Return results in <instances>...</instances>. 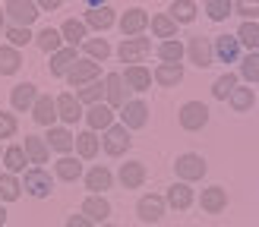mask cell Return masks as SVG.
Here are the masks:
<instances>
[{"label":"cell","mask_w":259,"mask_h":227,"mask_svg":"<svg viewBox=\"0 0 259 227\" xmlns=\"http://www.w3.org/2000/svg\"><path fill=\"white\" fill-rule=\"evenodd\" d=\"M174 167H177L180 183H193V180H202V177H205L209 164H205L202 155H180V158L174 161Z\"/></svg>","instance_id":"obj_1"},{"label":"cell","mask_w":259,"mask_h":227,"mask_svg":"<svg viewBox=\"0 0 259 227\" xmlns=\"http://www.w3.org/2000/svg\"><path fill=\"white\" fill-rule=\"evenodd\" d=\"M205 123H209V107H205L202 101H187V104L180 107V126H184V130L196 133Z\"/></svg>","instance_id":"obj_2"},{"label":"cell","mask_w":259,"mask_h":227,"mask_svg":"<svg viewBox=\"0 0 259 227\" xmlns=\"http://www.w3.org/2000/svg\"><path fill=\"white\" fill-rule=\"evenodd\" d=\"M117 54H120L123 63H130V67H139V60H146L152 54V41L149 38H123Z\"/></svg>","instance_id":"obj_3"},{"label":"cell","mask_w":259,"mask_h":227,"mask_svg":"<svg viewBox=\"0 0 259 227\" xmlns=\"http://www.w3.org/2000/svg\"><path fill=\"white\" fill-rule=\"evenodd\" d=\"M101 145H105V151L111 158H120L123 151L133 145V139H130V130L120 123V126H111V130H105V139H101Z\"/></svg>","instance_id":"obj_4"},{"label":"cell","mask_w":259,"mask_h":227,"mask_svg":"<svg viewBox=\"0 0 259 227\" xmlns=\"http://www.w3.org/2000/svg\"><path fill=\"white\" fill-rule=\"evenodd\" d=\"M4 13L16 22V29H29L38 16V7L29 4V0H10V4H4Z\"/></svg>","instance_id":"obj_5"},{"label":"cell","mask_w":259,"mask_h":227,"mask_svg":"<svg viewBox=\"0 0 259 227\" xmlns=\"http://www.w3.org/2000/svg\"><path fill=\"white\" fill-rule=\"evenodd\" d=\"M51 189H54V180H51L48 171H41V167L25 171V193H29V196L45 199V196H51Z\"/></svg>","instance_id":"obj_6"},{"label":"cell","mask_w":259,"mask_h":227,"mask_svg":"<svg viewBox=\"0 0 259 227\" xmlns=\"http://www.w3.org/2000/svg\"><path fill=\"white\" fill-rule=\"evenodd\" d=\"M101 76V67L95 60H76V67L67 73V82L73 85V88H82V85H89V82H95Z\"/></svg>","instance_id":"obj_7"},{"label":"cell","mask_w":259,"mask_h":227,"mask_svg":"<svg viewBox=\"0 0 259 227\" xmlns=\"http://www.w3.org/2000/svg\"><path fill=\"white\" fill-rule=\"evenodd\" d=\"M120 120H123L126 130H142L149 123V104L146 101H126L120 107Z\"/></svg>","instance_id":"obj_8"},{"label":"cell","mask_w":259,"mask_h":227,"mask_svg":"<svg viewBox=\"0 0 259 227\" xmlns=\"http://www.w3.org/2000/svg\"><path fill=\"white\" fill-rule=\"evenodd\" d=\"M187 54H190V63H196L199 70H209V67H212V57H215L209 38H202V35H193V38H190Z\"/></svg>","instance_id":"obj_9"},{"label":"cell","mask_w":259,"mask_h":227,"mask_svg":"<svg viewBox=\"0 0 259 227\" xmlns=\"http://www.w3.org/2000/svg\"><path fill=\"white\" fill-rule=\"evenodd\" d=\"M105 98H108V107H123L126 104V82H123V76L120 73H108V79H105Z\"/></svg>","instance_id":"obj_10"},{"label":"cell","mask_w":259,"mask_h":227,"mask_svg":"<svg viewBox=\"0 0 259 227\" xmlns=\"http://www.w3.org/2000/svg\"><path fill=\"white\" fill-rule=\"evenodd\" d=\"M45 145L54 148V151H60V155H70L73 145H76V136L67 130V126H51L48 136H45Z\"/></svg>","instance_id":"obj_11"},{"label":"cell","mask_w":259,"mask_h":227,"mask_svg":"<svg viewBox=\"0 0 259 227\" xmlns=\"http://www.w3.org/2000/svg\"><path fill=\"white\" fill-rule=\"evenodd\" d=\"M35 101H38V88H35L32 82L13 85V92H10V104H13V110H32Z\"/></svg>","instance_id":"obj_12"},{"label":"cell","mask_w":259,"mask_h":227,"mask_svg":"<svg viewBox=\"0 0 259 227\" xmlns=\"http://www.w3.org/2000/svg\"><path fill=\"white\" fill-rule=\"evenodd\" d=\"M82 117H85V123H89V130H92V133L111 130V126H114V110H111L108 104H92V107L82 114Z\"/></svg>","instance_id":"obj_13"},{"label":"cell","mask_w":259,"mask_h":227,"mask_svg":"<svg viewBox=\"0 0 259 227\" xmlns=\"http://www.w3.org/2000/svg\"><path fill=\"white\" fill-rule=\"evenodd\" d=\"M199 205H202V211H209V214L225 211V208H228V189H225V186H209V189H202Z\"/></svg>","instance_id":"obj_14"},{"label":"cell","mask_w":259,"mask_h":227,"mask_svg":"<svg viewBox=\"0 0 259 227\" xmlns=\"http://www.w3.org/2000/svg\"><path fill=\"white\" fill-rule=\"evenodd\" d=\"M54 104H57V117H60L63 123H76V120L82 117V104H79V101H76V95H70V92L57 95Z\"/></svg>","instance_id":"obj_15"},{"label":"cell","mask_w":259,"mask_h":227,"mask_svg":"<svg viewBox=\"0 0 259 227\" xmlns=\"http://www.w3.org/2000/svg\"><path fill=\"white\" fill-rule=\"evenodd\" d=\"M136 214H139L142 221H149V224L161 221L164 218V199L161 196H142L139 205H136Z\"/></svg>","instance_id":"obj_16"},{"label":"cell","mask_w":259,"mask_h":227,"mask_svg":"<svg viewBox=\"0 0 259 227\" xmlns=\"http://www.w3.org/2000/svg\"><path fill=\"white\" fill-rule=\"evenodd\" d=\"M146 25H149V13H146V10H139V7L126 10L123 16H120V32L130 35V38H136L142 29H146Z\"/></svg>","instance_id":"obj_17"},{"label":"cell","mask_w":259,"mask_h":227,"mask_svg":"<svg viewBox=\"0 0 259 227\" xmlns=\"http://www.w3.org/2000/svg\"><path fill=\"white\" fill-rule=\"evenodd\" d=\"M32 117H35V123H41V126H54V120H57V104H54V98L51 95H38V101H35V107H32Z\"/></svg>","instance_id":"obj_18"},{"label":"cell","mask_w":259,"mask_h":227,"mask_svg":"<svg viewBox=\"0 0 259 227\" xmlns=\"http://www.w3.org/2000/svg\"><path fill=\"white\" fill-rule=\"evenodd\" d=\"M164 205H171L177 211H187L193 205V189H190V183H174L171 189H167V196H164Z\"/></svg>","instance_id":"obj_19"},{"label":"cell","mask_w":259,"mask_h":227,"mask_svg":"<svg viewBox=\"0 0 259 227\" xmlns=\"http://www.w3.org/2000/svg\"><path fill=\"white\" fill-rule=\"evenodd\" d=\"M152 79L158 82L161 88H174L180 79H184V67H180V63H158Z\"/></svg>","instance_id":"obj_20"},{"label":"cell","mask_w":259,"mask_h":227,"mask_svg":"<svg viewBox=\"0 0 259 227\" xmlns=\"http://www.w3.org/2000/svg\"><path fill=\"white\" fill-rule=\"evenodd\" d=\"M111 183H114V174L108 167H101V164L85 174V189H92V196H101L105 189H111Z\"/></svg>","instance_id":"obj_21"},{"label":"cell","mask_w":259,"mask_h":227,"mask_svg":"<svg viewBox=\"0 0 259 227\" xmlns=\"http://www.w3.org/2000/svg\"><path fill=\"white\" fill-rule=\"evenodd\" d=\"M120 183L126 189H139L142 183H146V164L142 161H126L120 167Z\"/></svg>","instance_id":"obj_22"},{"label":"cell","mask_w":259,"mask_h":227,"mask_svg":"<svg viewBox=\"0 0 259 227\" xmlns=\"http://www.w3.org/2000/svg\"><path fill=\"white\" fill-rule=\"evenodd\" d=\"M85 25H92V29L105 32L114 25V10L111 7H98V4H89V13H85Z\"/></svg>","instance_id":"obj_23"},{"label":"cell","mask_w":259,"mask_h":227,"mask_svg":"<svg viewBox=\"0 0 259 227\" xmlns=\"http://www.w3.org/2000/svg\"><path fill=\"white\" fill-rule=\"evenodd\" d=\"M120 76H123V82L133 88V92H149L152 88V73L142 67V63L139 67H126V73H120Z\"/></svg>","instance_id":"obj_24"},{"label":"cell","mask_w":259,"mask_h":227,"mask_svg":"<svg viewBox=\"0 0 259 227\" xmlns=\"http://www.w3.org/2000/svg\"><path fill=\"white\" fill-rule=\"evenodd\" d=\"M22 151H25V158H29L32 164H48V158H51V148L45 145L41 136H25Z\"/></svg>","instance_id":"obj_25"},{"label":"cell","mask_w":259,"mask_h":227,"mask_svg":"<svg viewBox=\"0 0 259 227\" xmlns=\"http://www.w3.org/2000/svg\"><path fill=\"white\" fill-rule=\"evenodd\" d=\"M76 67V47H60L57 54H51V76H67Z\"/></svg>","instance_id":"obj_26"},{"label":"cell","mask_w":259,"mask_h":227,"mask_svg":"<svg viewBox=\"0 0 259 227\" xmlns=\"http://www.w3.org/2000/svg\"><path fill=\"white\" fill-rule=\"evenodd\" d=\"M108 214H111V205H108L105 196H89L82 202V218H89V221H105Z\"/></svg>","instance_id":"obj_27"},{"label":"cell","mask_w":259,"mask_h":227,"mask_svg":"<svg viewBox=\"0 0 259 227\" xmlns=\"http://www.w3.org/2000/svg\"><path fill=\"white\" fill-rule=\"evenodd\" d=\"M60 38H63L70 47L85 44V22H79V19H67V22L60 25Z\"/></svg>","instance_id":"obj_28"},{"label":"cell","mask_w":259,"mask_h":227,"mask_svg":"<svg viewBox=\"0 0 259 227\" xmlns=\"http://www.w3.org/2000/svg\"><path fill=\"white\" fill-rule=\"evenodd\" d=\"M237 47H240L237 38H231V35H218V38H215V44H212V54H218L225 63H231V60H237Z\"/></svg>","instance_id":"obj_29"},{"label":"cell","mask_w":259,"mask_h":227,"mask_svg":"<svg viewBox=\"0 0 259 227\" xmlns=\"http://www.w3.org/2000/svg\"><path fill=\"white\" fill-rule=\"evenodd\" d=\"M57 177L60 180H67V183H73V180H79L82 177V164H79V158H73V155H63L60 161H57Z\"/></svg>","instance_id":"obj_30"},{"label":"cell","mask_w":259,"mask_h":227,"mask_svg":"<svg viewBox=\"0 0 259 227\" xmlns=\"http://www.w3.org/2000/svg\"><path fill=\"white\" fill-rule=\"evenodd\" d=\"M19 67H22L19 50L10 47V44H0V76H13Z\"/></svg>","instance_id":"obj_31"},{"label":"cell","mask_w":259,"mask_h":227,"mask_svg":"<svg viewBox=\"0 0 259 227\" xmlns=\"http://www.w3.org/2000/svg\"><path fill=\"white\" fill-rule=\"evenodd\" d=\"M152 32L164 38V41H174L177 38V22L167 16V13H158V16H152Z\"/></svg>","instance_id":"obj_32"},{"label":"cell","mask_w":259,"mask_h":227,"mask_svg":"<svg viewBox=\"0 0 259 227\" xmlns=\"http://www.w3.org/2000/svg\"><path fill=\"white\" fill-rule=\"evenodd\" d=\"M35 44L41 47L45 54H57L60 44H63V38H60V32H57V29H51V25H48V29H41V32L35 35Z\"/></svg>","instance_id":"obj_33"},{"label":"cell","mask_w":259,"mask_h":227,"mask_svg":"<svg viewBox=\"0 0 259 227\" xmlns=\"http://www.w3.org/2000/svg\"><path fill=\"white\" fill-rule=\"evenodd\" d=\"M98 148H101V142H98V136L92 130H85V133L76 136V151H79V158H95Z\"/></svg>","instance_id":"obj_34"},{"label":"cell","mask_w":259,"mask_h":227,"mask_svg":"<svg viewBox=\"0 0 259 227\" xmlns=\"http://www.w3.org/2000/svg\"><path fill=\"white\" fill-rule=\"evenodd\" d=\"M101 95H105V82H89V85H82L79 92H76V101H79V104H101Z\"/></svg>","instance_id":"obj_35"},{"label":"cell","mask_w":259,"mask_h":227,"mask_svg":"<svg viewBox=\"0 0 259 227\" xmlns=\"http://www.w3.org/2000/svg\"><path fill=\"white\" fill-rule=\"evenodd\" d=\"M4 164H7V171H10V174H19V171H25V164H29V158H25L22 145H10V148L4 151Z\"/></svg>","instance_id":"obj_36"},{"label":"cell","mask_w":259,"mask_h":227,"mask_svg":"<svg viewBox=\"0 0 259 227\" xmlns=\"http://www.w3.org/2000/svg\"><path fill=\"white\" fill-rule=\"evenodd\" d=\"M184 54H187V47L180 44L177 38H174V41H161V44H158L161 63H180V60H184Z\"/></svg>","instance_id":"obj_37"},{"label":"cell","mask_w":259,"mask_h":227,"mask_svg":"<svg viewBox=\"0 0 259 227\" xmlns=\"http://www.w3.org/2000/svg\"><path fill=\"white\" fill-rule=\"evenodd\" d=\"M228 101H231V107H234L237 114H243V110H250V107L256 104V95H253V88H240V85H237L234 92H231Z\"/></svg>","instance_id":"obj_38"},{"label":"cell","mask_w":259,"mask_h":227,"mask_svg":"<svg viewBox=\"0 0 259 227\" xmlns=\"http://www.w3.org/2000/svg\"><path fill=\"white\" fill-rule=\"evenodd\" d=\"M234 88H237V76H234V73H225V76H218V79H215V85H212V95H215L218 101H228Z\"/></svg>","instance_id":"obj_39"},{"label":"cell","mask_w":259,"mask_h":227,"mask_svg":"<svg viewBox=\"0 0 259 227\" xmlns=\"http://www.w3.org/2000/svg\"><path fill=\"white\" fill-rule=\"evenodd\" d=\"M171 19L174 22H193L196 19V4H193V0H174L171 4Z\"/></svg>","instance_id":"obj_40"},{"label":"cell","mask_w":259,"mask_h":227,"mask_svg":"<svg viewBox=\"0 0 259 227\" xmlns=\"http://www.w3.org/2000/svg\"><path fill=\"white\" fill-rule=\"evenodd\" d=\"M19 193H22V186H19L16 177H13V174H0V199H4V202H16Z\"/></svg>","instance_id":"obj_41"},{"label":"cell","mask_w":259,"mask_h":227,"mask_svg":"<svg viewBox=\"0 0 259 227\" xmlns=\"http://www.w3.org/2000/svg\"><path fill=\"white\" fill-rule=\"evenodd\" d=\"M82 50L89 54V60H108V54H111V44L105 41V38H89V41L82 44Z\"/></svg>","instance_id":"obj_42"},{"label":"cell","mask_w":259,"mask_h":227,"mask_svg":"<svg viewBox=\"0 0 259 227\" xmlns=\"http://www.w3.org/2000/svg\"><path fill=\"white\" fill-rule=\"evenodd\" d=\"M231 10H234V4L231 0H205V13H209L212 22H222L231 16Z\"/></svg>","instance_id":"obj_43"},{"label":"cell","mask_w":259,"mask_h":227,"mask_svg":"<svg viewBox=\"0 0 259 227\" xmlns=\"http://www.w3.org/2000/svg\"><path fill=\"white\" fill-rule=\"evenodd\" d=\"M237 41L247 44L250 50H256L259 47V22H243L237 29Z\"/></svg>","instance_id":"obj_44"},{"label":"cell","mask_w":259,"mask_h":227,"mask_svg":"<svg viewBox=\"0 0 259 227\" xmlns=\"http://www.w3.org/2000/svg\"><path fill=\"white\" fill-rule=\"evenodd\" d=\"M240 76L247 82H259V50H250L240 63Z\"/></svg>","instance_id":"obj_45"},{"label":"cell","mask_w":259,"mask_h":227,"mask_svg":"<svg viewBox=\"0 0 259 227\" xmlns=\"http://www.w3.org/2000/svg\"><path fill=\"white\" fill-rule=\"evenodd\" d=\"M7 38H10V47H16V50H19L22 44H29L35 35H32L29 29H16V25H10V29H7Z\"/></svg>","instance_id":"obj_46"},{"label":"cell","mask_w":259,"mask_h":227,"mask_svg":"<svg viewBox=\"0 0 259 227\" xmlns=\"http://www.w3.org/2000/svg\"><path fill=\"white\" fill-rule=\"evenodd\" d=\"M234 10H237V13H240V16L247 19V22H253V19L259 16V0H256V4H250V0H237Z\"/></svg>","instance_id":"obj_47"},{"label":"cell","mask_w":259,"mask_h":227,"mask_svg":"<svg viewBox=\"0 0 259 227\" xmlns=\"http://www.w3.org/2000/svg\"><path fill=\"white\" fill-rule=\"evenodd\" d=\"M16 136V117L13 114H0V139Z\"/></svg>","instance_id":"obj_48"},{"label":"cell","mask_w":259,"mask_h":227,"mask_svg":"<svg viewBox=\"0 0 259 227\" xmlns=\"http://www.w3.org/2000/svg\"><path fill=\"white\" fill-rule=\"evenodd\" d=\"M67 227H92V221L82 218V214H73V218L67 221Z\"/></svg>","instance_id":"obj_49"},{"label":"cell","mask_w":259,"mask_h":227,"mask_svg":"<svg viewBox=\"0 0 259 227\" xmlns=\"http://www.w3.org/2000/svg\"><path fill=\"white\" fill-rule=\"evenodd\" d=\"M38 10H57L60 7V0H41V4H35Z\"/></svg>","instance_id":"obj_50"},{"label":"cell","mask_w":259,"mask_h":227,"mask_svg":"<svg viewBox=\"0 0 259 227\" xmlns=\"http://www.w3.org/2000/svg\"><path fill=\"white\" fill-rule=\"evenodd\" d=\"M4 221H7V211H4V205H0V227H4Z\"/></svg>","instance_id":"obj_51"},{"label":"cell","mask_w":259,"mask_h":227,"mask_svg":"<svg viewBox=\"0 0 259 227\" xmlns=\"http://www.w3.org/2000/svg\"><path fill=\"white\" fill-rule=\"evenodd\" d=\"M4 19H7V13H4V7H0V29H4Z\"/></svg>","instance_id":"obj_52"},{"label":"cell","mask_w":259,"mask_h":227,"mask_svg":"<svg viewBox=\"0 0 259 227\" xmlns=\"http://www.w3.org/2000/svg\"><path fill=\"white\" fill-rule=\"evenodd\" d=\"M101 227H114V224H101Z\"/></svg>","instance_id":"obj_53"}]
</instances>
